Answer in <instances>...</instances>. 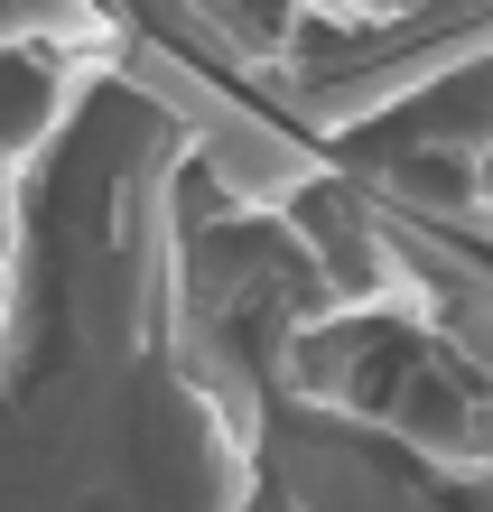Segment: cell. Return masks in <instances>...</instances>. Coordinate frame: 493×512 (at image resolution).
I'll list each match as a JSON object with an SVG mask.
<instances>
[{"label":"cell","mask_w":493,"mask_h":512,"mask_svg":"<svg viewBox=\"0 0 493 512\" xmlns=\"http://www.w3.org/2000/svg\"><path fill=\"white\" fill-rule=\"evenodd\" d=\"M56 131V84H47V56L28 47H0V168L28 159Z\"/></svg>","instance_id":"obj_1"}]
</instances>
